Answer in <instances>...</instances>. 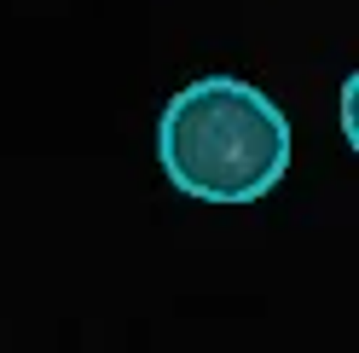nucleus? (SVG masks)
Segmentation results:
<instances>
[{"instance_id": "f257e3e1", "label": "nucleus", "mask_w": 359, "mask_h": 353, "mask_svg": "<svg viewBox=\"0 0 359 353\" xmlns=\"http://www.w3.org/2000/svg\"><path fill=\"white\" fill-rule=\"evenodd\" d=\"M156 157L180 197L255 203L290 168V122L261 87L203 76L168 99L156 122Z\"/></svg>"}]
</instances>
